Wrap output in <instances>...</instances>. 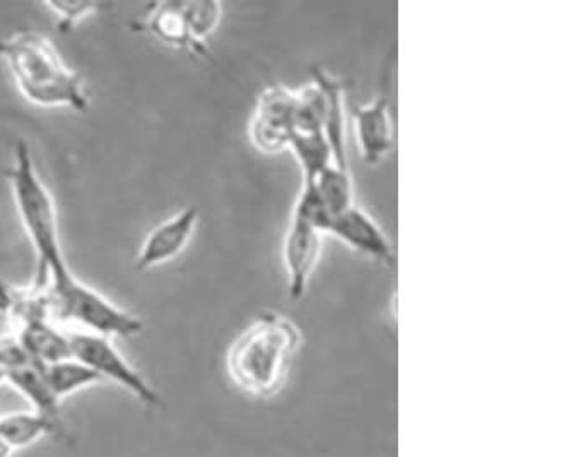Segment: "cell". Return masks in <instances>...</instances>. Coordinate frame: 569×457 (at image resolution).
I'll return each instance as SVG.
<instances>
[{
	"label": "cell",
	"instance_id": "3957f363",
	"mask_svg": "<svg viewBox=\"0 0 569 457\" xmlns=\"http://www.w3.org/2000/svg\"><path fill=\"white\" fill-rule=\"evenodd\" d=\"M16 211L37 256V272L31 288L62 287L74 278L67 266L60 240L59 215L49 187L44 186L34 167L30 146L19 141L14 148V163L6 171Z\"/></svg>",
	"mask_w": 569,
	"mask_h": 457
},
{
	"label": "cell",
	"instance_id": "9c48e42d",
	"mask_svg": "<svg viewBox=\"0 0 569 457\" xmlns=\"http://www.w3.org/2000/svg\"><path fill=\"white\" fill-rule=\"evenodd\" d=\"M322 231L313 225L291 216L282 244L288 291L291 300H300L307 294L311 276L322 252Z\"/></svg>",
	"mask_w": 569,
	"mask_h": 457
},
{
	"label": "cell",
	"instance_id": "44dd1931",
	"mask_svg": "<svg viewBox=\"0 0 569 457\" xmlns=\"http://www.w3.org/2000/svg\"><path fill=\"white\" fill-rule=\"evenodd\" d=\"M12 453H14V450H12L4 440L0 439V457H11Z\"/></svg>",
	"mask_w": 569,
	"mask_h": 457
},
{
	"label": "cell",
	"instance_id": "30bf717a",
	"mask_svg": "<svg viewBox=\"0 0 569 457\" xmlns=\"http://www.w3.org/2000/svg\"><path fill=\"white\" fill-rule=\"evenodd\" d=\"M327 234H332L340 242H345L362 256L377 260L385 268L393 269L397 266L396 249L389 237L367 211H362L356 205L333 216Z\"/></svg>",
	"mask_w": 569,
	"mask_h": 457
},
{
	"label": "cell",
	"instance_id": "8992f818",
	"mask_svg": "<svg viewBox=\"0 0 569 457\" xmlns=\"http://www.w3.org/2000/svg\"><path fill=\"white\" fill-rule=\"evenodd\" d=\"M296 135V91L284 85H270L260 93L248 138L259 151L279 152L289 148Z\"/></svg>",
	"mask_w": 569,
	"mask_h": 457
},
{
	"label": "cell",
	"instance_id": "ba28073f",
	"mask_svg": "<svg viewBox=\"0 0 569 457\" xmlns=\"http://www.w3.org/2000/svg\"><path fill=\"white\" fill-rule=\"evenodd\" d=\"M200 211L196 206L174 212L171 218L152 228L142 242L136 259V269L141 272L151 271L159 266L168 265L171 260L186 252L196 235Z\"/></svg>",
	"mask_w": 569,
	"mask_h": 457
},
{
	"label": "cell",
	"instance_id": "ac0fdd59",
	"mask_svg": "<svg viewBox=\"0 0 569 457\" xmlns=\"http://www.w3.org/2000/svg\"><path fill=\"white\" fill-rule=\"evenodd\" d=\"M313 182L332 218L355 206V186L349 168L329 165Z\"/></svg>",
	"mask_w": 569,
	"mask_h": 457
},
{
	"label": "cell",
	"instance_id": "5bb4252c",
	"mask_svg": "<svg viewBox=\"0 0 569 457\" xmlns=\"http://www.w3.org/2000/svg\"><path fill=\"white\" fill-rule=\"evenodd\" d=\"M47 435L63 437L62 424L49 420L37 411L9 413L0 417V439L4 440L12 450L33 446Z\"/></svg>",
	"mask_w": 569,
	"mask_h": 457
},
{
	"label": "cell",
	"instance_id": "6da1fadb",
	"mask_svg": "<svg viewBox=\"0 0 569 457\" xmlns=\"http://www.w3.org/2000/svg\"><path fill=\"white\" fill-rule=\"evenodd\" d=\"M301 348L300 326L284 314L267 310L231 342L226 372L244 396L269 401L284 390Z\"/></svg>",
	"mask_w": 569,
	"mask_h": 457
},
{
	"label": "cell",
	"instance_id": "52a82bcc",
	"mask_svg": "<svg viewBox=\"0 0 569 457\" xmlns=\"http://www.w3.org/2000/svg\"><path fill=\"white\" fill-rule=\"evenodd\" d=\"M133 30L151 34L171 49L192 56H208V43L197 33L190 2H158L146 9Z\"/></svg>",
	"mask_w": 569,
	"mask_h": 457
},
{
	"label": "cell",
	"instance_id": "4fadbf2b",
	"mask_svg": "<svg viewBox=\"0 0 569 457\" xmlns=\"http://www.w3.org/2000/svg\"><path fill=\"white\" fill-rule=\"evenodd\" d=\"M311 79L320 82L327 97L326 135L332 149L333 163L349 168L348 151H346V91L345 85L336 76L322 68H311Z\"/></svg>",
	"mask_w": 569,
	"mask_h": 457
},
{
	"label": "cell",
	"instance_id": "e0dca14e",
	"mask_svg": "<svg viewBox=\"0 0 569 457\" xmlns=\"http://www.w3.org/2000/svg\"><path fill=\"white\" fill-rule=\"evenodd\" d=\"M289 149L300 163L301 179L315 180L333 163L332 149L323 132H296Z\"/></svg>",
	"mask_w": 569,
	"mask_h": 457
},
{
	"label": "cell",
	"instance_id": "2e32d148",
	"mask_svg": "<svg viewBox=\"0 0 569 457\" xmlns=\"http://www.w3.org/2000/svg\"><path fill=\"white\" fill-rule=\"evenodd\" d=\"M40 367L50 390L60 403L69 396L76 395L79 390L88 389V387L101 383L100 377L93 370H89L86 365H82L76 358H67V360L40 365Z\"/></svg>",
	"mask_w": 569,
	"mask_h": 457
},
{
	"label": "cell",
	"instance_id": "d6986e66",
	"mask_svg": "<svg viewBox=\"0 0 569 457\" xmlns=\"http://www.w3.org/2000/svg\"><path fill=\"white\" fill-rule=\"evenodd\" d=\"M327 119V97L320 82L296 90V132H323Z\"/></svg>",
	"mask_w": 569,
	"mask_h": 457
},
{
	"label": "cell",
	"instance_id": "5b68a950",
	"mask_svg": "<svg viewBox=\"0 0 569 457\" xmlns=\"http://www.w3.org/2000/svg\"><path fill=\"white\" fill-rule=\"evenodd\" d=\"M72 358L93 370L101 383L110 380L127 393L144 403L146 406L158 408L163 405L158 390L142 377V374L127 361V358L117 350L110 338L93 335V332L71 331Z\"/></svg>",
	"mask_w": 569,
	"mask_h": 457
},
{
	"label": "cell",
	"instance_id": "7a4b0ae2",
	"mask_svg": "<svg viewBox=\"0 0 569 457\" xmlns=\"http://www.w3.org/2000/svg\"><path fill=\"white\" fill-rule=\"evenodd\" d=\"M0 59L6 63L19 93L41 108H71L86 112L89 95L79 72L67 66L49 37L18 30L0 40Z\"/></svg>",
	"mask_w": 569,
	"mask_h": 457
},
{
	"label": "cell",
	"instance_id": "7c38bea8",
	"mask_svg": "<svg viewBox=\"0 0 569 457\" xmlns=\"http://www.w3.org/2000/svg\"><path fill=\"white\" fill-rule=\"evenodd\" d=\"M22 348L38 365L57 364L72 358L71 335L53 320H34L14 329Z\"/></svg>",
	"mask_w": 569,
	"mask_h": 457
},
{
	"label": "cell",
	"instance_id": "8fae6325",
	"mask_svg": "<svg viewBox=\"0 0 569 457\" xmlns=\"http://www.w3.org/2000/svg\"><path fill=\"white\" fill-rule=\"evenodd\" d=\"M352 120L362 160L368 165L380 163L393 148V120L387 95L356 107Z\"/></svg>",
	"mask_w": 569,
	"mask_h": 457
},
{
	"label": "cell",
	"instance_id": "ffe728a7",
	"mask_svg": "<svg viewBox=\"0 0 569 457\" xmlns=\"http://www.w3.org/2000/svg\"><path fill=\"white\" fill-rule=\"evenodd\" d=\"M43 8L49 9L59 31L69 33L86 19L93 18V16L100 14L101 11L110 8V4H101V2H44Z\"/></svg>",
	"mask_w": 569,
	"mask_h": 457
},
{
	"label": "cell",
	"instance_id": "277c9868",
	"mask_svg": "<svg viewBox=\"0 0 569 457\" xmlns=\"http://www.w3.org/2000/svg\"><path fill=\"white\" fill-rule=\"evenodd\" d=\"M52 320L71 331L93 332L104 338H132L141 335L144 324L139 317L120 309L119 305L72 278L62 287L47 288Z\"/></svg>",
	"mask_w": 569,
	"mask_h": 457
},
{
	"label": "cell",
	"instance_id": "9a60e30c",
	"mask_svg": "<svg viewBox=\"0 0 569 457\" xmlns=\"http://www.w3.org/2000/svg\"><path fill=\"white\" fill-rule=\"evenodd\" d=\"M6 383L11 384L22 398L28 399V403L33 406V411L60 424V401L53 396L49 384L44 380L40 365L33 361L24 367L16 368L6 376Z\"/></svg>",
	"mask_w": 569,
	"mask_h": 457
}]
</instances>
